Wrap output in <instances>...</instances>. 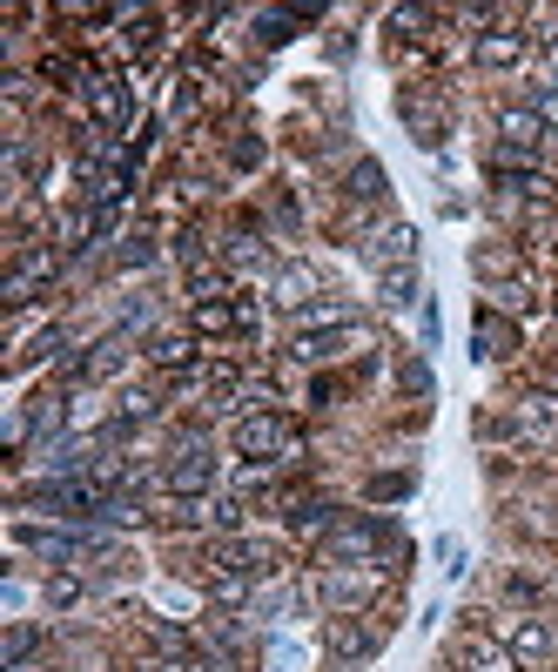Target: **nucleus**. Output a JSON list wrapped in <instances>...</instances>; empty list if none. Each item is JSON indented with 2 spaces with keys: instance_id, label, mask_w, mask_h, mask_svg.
Returning a JSON list of instances; mask_svg holds the SVG:
<instances>
[{
  "instance_id": "1",
  "label": "nucleus",
  "mask_w": 558,
  "mask_h": 672,
  "mask_svg": "<svg viewBox=\"0 0 558 672\" xmlns=\"http://www.w3.org/2000/svg\"><path fill=\"white\" fill-rule=\"evenodd\" d=\"M377 585H384V572H377V565H324V578H316V591H324L330 619L364 612V599H377Z\"/></svg>"
},
{
  "instance_id": "2",
  "label": "nucleus",
  "mask_w": 558,
  "mask_h": 672,
  "mask_svg": "<svg viewBox=\"0 0 558 672\" xmlns=\"http://www.w3.org/2000/svg\"><path fill=\"white\" fill-rule=\"evenodd\" d=\"M235 451L243 457H296L303 451V438H296V424L283 417V411H256V417H243L235 424Z\"/></svg>"
},
{
  "instance_id": "3",
  "label": "nucleus",
  "mask_w": 558,
  "mask_h": 672,
  "mask_svg": "<svg viewBox=\"0 0 558 672\" xmlns=\"http://www.w3.org/2000/svg\"><path fill=\"white\" fill-rule=\"evenodd\" d=\"M209 565H216V572H235V578H269V572H276V545L235 532V538H216Z\"/></svg>"
},
{
  "instance_id": "4",
  "label": "nucleus",
  "mask_w": 558,
  "mask_h": 672,
  "mask_svg": "<svg viewBox=\"0 0 558 672\" xmlns=\"http://www.w3.org/2000/svg\"><path fill=\"white\" fill-rule=\"evenodd\" d=\"M162 485H169L175 498H209V485H216V451H209V444H182V451L169 457V471H162Z\"/></svg>"
},
{
  "instance_id": "5",
  "label": "nucleus",
  "mask_w": 558,
  "mask_h": 672,
  "mask_svg": "<svg viewBox=\"0 0 558 672\" xmlns=\"http://www.w3.org/2000/svg\"><path fill=\"white\" fill-rule=\"evenodd\" d=\"M377 646H384V625L364 619V612H343V619L324 625V652H330V659H371Z\"/></svg>"
},
{
  "instance_id": "6",
  "label": "nucleus",
  "mask_w": 558,
  "mask_h": 672,
  "mask_svg": "<svg viewBox=\"0 0 558 672\" xmlns=\"http://www.w3.org/2000/svg\"><path fill=\"white\" fill-rule=\"evenodd\" d=\"M384 538H390V532H384L377 518H350V525H337V532L324 538V559H330V565H371Z\"/></svg>"
},
{
  "instance_id": "7",
  "label": "nucleus",
  "mask_w": 558,
  "mask_h": 672,
  "mask_svg": "<svg viewBox=\"0 0 558 672\" xmlns=\"http://www.w3.org/2000/svg\"><path fill=\"white\" fill-rule=\"evenodd\" d=\"M343 343H364V330H356V323H337V330H296V337H290V357H296V364H330V357H343Z\"/></svg>"
},
{
  "instance_id": "8",
  "label": "nucleus",
  "mask_w": 558,
  "mask_h": 672,
  "mask_svg": "<svg viewBox=\"0 0 558 672\" xmlns=\"http://www.w3.org/2000/svg\"><path fill=\"white\" fill-rule=\"evenodd\" d=\"M316 290H324V276H316L310 262H283V269H276V283H269V296H276V309H310V296Z\"/></svg>"
},
{
  "instance_id": "9",
  "label": "nucleus",
  "mask_w": 558,
  "mask_h": 672,
  "mask_svg": "<svg viewBox=\"0 0 558 672\" xmlns=\"http://www.w3.org/2000/svg\"><path fill=\"white\" fill-rule=\"evenodd\" d=\"M498 135H505V155H538L551 129L538 122L532 108H498Z\"/></svg>"
},
{
  "instance_id": "10",
  "label": "nucleus",
  "mask_w": 558,
  "mask_h": 672,
  "mask_svg": "<svg viewBox=\"0 0 558 672\" xmlns=\"http://www.w3.org/2000/svg\"><path fill=\"white\" fill-rule=\"evenodd\" d=\"M377 269H411L417 262V229L411 222H390L384 235H371V249H364Z\"/></svg>"
},
{
  "instance_id": "11",
  "label": "nucleus",
  "mask_w": 558,
  "mask_h": 672,
  "mask_svg": "<svg viewBox=\"0 0 558 672\" xmlns=\"http://www.w3.org/2000/svg\"><path fill=\"white\" fill-rule=\"evenodd\" d=\"M458 672H518V652L485 639V632H471V639H458Z\"/></svg>"
},
{
  "instance_id": "12",
  "label": "nucleus",
  "mask_w": 558,
  "mask_h": 672,
  "mask_svg": "<svg viewBox=\"0 0 558 672\" xmlns=\"http://www.w3.org/2000/svg\"><path fill=\"white\" fill-rule=\"evenodd\" d=\"M54 269H61V262H54V249H34V256H21V262H14V276H8V303L21 309V303H27L34 290H41Z\"/></svg>"
},
{
  "instance_id": "13",
  "label": "nucleus",
  "mask_w": 558,
  "mask_h": 672,
  "mask_svg": "<svg viewBox=\"0 0 558 672\" xmlns=\"http://www.w3.org/2000/svg\"><path fill=\"white\" fill-rule=\"evenodd\" d=\"M148 364L155 370H189L195 364V337L189 330H155L148 337Z\"/></svg>"
},
{
  "instance_id": "14",
  "label": "nucleus",
  "mask_w": 558,
  "mask_h": 672,
  "mask_svg": "<svg viewBox=\"0 0 558 672\" xmlns=\"http://www.w3.org/2000/svg\"><path fill=\"white\" fill-rule=\"evenodd\" d=\"M477 61H485V68H518V61H525V34H518V27L477 34Z\"/></svg>"
},
{
  "instance_id": "15",
  "label": "nucleus",
  "mask_w": 558,
  "mask_h": 672,
  "mask_svg": "<svg viewBox=\"0 0 558 672\" xmlns=\"http://www.w3.org/2000/svg\"><path fill=\"white\" fill-rule=\"evenodd\" d=\"M88 101H95V114H101L108 129H129V88L114 82V74H95V82H88Z\"/></svg>"
},
{
  "instance_id": "16",
  "label": "nucleus",
  "mask_w": 558,
  "mask_h": 672,
  "mask_svg": "<svg viewBox=\"0 0 558 672\" xmlns=\"http://www.w3.org/2000/svg\"><path fill=\"white\" fill-rule=\"evenodd\" d=\"M27 551H41V559H82L88 551V538H74V532H41V525H21L14 532Z\"/></svg>"
},
{
  "instance_id": "17",
  "label": "nucleus",
  "mask_w": 558,
  "mask_h": 672,
  "mask_svg": "<svg viewBox=\"0 0 558 672\" xmlns=\"http://www.w3.org/2000/svg\"><path fill=\"white\" fill-rule=\"evenodd\" d=\"M471 343H477V364H485V357H511V350H518V330H511V323H498L492 309H477Z\"/></svg>"
},
{
  "instance_id": "18",
  "label": "nucleus",
  "mask_w": 558,
  "mask_h": 672,
  "mask_svg": "<svg viewBox=\"0 0 558 672\" xmlns=\"http://www.w3.org/2000/svg\"><path fill=\"white\" fill-rule=\"evenodd\" d=\"M122 364H129V350H122V337H101V343L88 350V357L74 364V377H82V383H101V377H114V370H122Z\"/></svg>"
},
{
  "instance_id": "19",
  "label": "nucleus",
  "mask_w": 558,
  "mask_h": 672,
  "mask_svg": "<svg viewBox=\"0 0 558 672\" xmlns=\"http://www.w3.org/2000/svg\"><path fill=\"white\" fill-rule=\"evenodd\" d=\"M195 330L203 337H222V330H243V316H235V303H195Z\"/></svg>"
},
{
  "instance_id": "20",
  "label": "nucleus",
  "mask_w": 558,
  "mask_h": 672,
  "mask_svg": "<svg viewBox=\"0 0 558 672\" xmlns=\"http://www.w3.org/2000/svg\"><path fill=\"white\" fill-rule=\"evenodd\" d=\"M511 652L545 659V652H551V625H538V619H518V625H511Z\"/></svg>"
},
{
  "instance_id": "21",
  "label": "nucleus",
  "mask_w": 558,
  "mask_h": 672,
  "mask_svg": "<svg viewBox=\"0 0 558 672\" xmlns=\"http://www.w3.org/2000/svg\"><path fill=\"white\" fill-rule=\"evenodd\" d=\"M68 417V398H34V417L21 424V438H48V430H61Z\"/></svg>"
},
{
  "instance_id": "22",
  "label": "nucleus",
  "mask_w": 558,
  "mask_h": 672,
  "mask_svg": "<svg viewBox=\"0 0 558 672\" xmlns=\"http://www.w3.org/2000/svg\"><path fill=\"white\" fill-rule=\"evenodd\" d=\"M377 296H384L390 309H404V303L417 296V269H384V283H377Z\"/></svg>"
},
{
  "instance_id": "23",
  "label": "nucleus",
  "mask_w": 558,
  "mask_h": 672,
  "mask_svg": "<svg viewBox=\"0 0 558 672\" xmlns=\"http://www.w3.org/2000/svg\"><path fill=\"white\" fill-rule=\"evenodd\" d=\"M34 646H41V632H34V625H8V646H0V665L14 672V665L34 652Z\"/></svg>"
},
{
  "instance_id": "24",
  "label": "nucleus",
  "mask_w": 558,
  "mask_h": 672,
  "mask_svg": "<svg viewBox=\"0 0 558 672\" xmlns=\"http://www.w3.org/2000/svg\"><path fill=\"white\" fill-rule=\"evenodd\" d=\"M296 21H303V14H263V21H256V41H263V48L290 41V34H296Z\"/></svg>"
},
{
  "instance_id": "25",
  "label": "nucleus",
  "mask_w": 558,
  "mask_h": 672,
  "mask_svg": "<svg viewBox=\"0 0 558 672\" xmlns=\"http://www.w3.org/2000/svg\"><path fill=\"white\" fill-rule=\"evenodd\" d=\"M350 195H356V203L384 195V169H377V162H356V169H350Z\"/></svg>"
},
{
  "instance_id": "26",
  "label": "nucleus",
  "mask_w": 558,
  "mask_h": 672,
  "mask_svg": "<svg viewBox=\"0 0 558 672\" xmlns=\"http://www.w3.org/2000/svg\"><path fill=\"white\" fill-rule=\"evenodd\" d=\"M330 518H337V511H330V504H316V498L290 511V525H296V532H330Z\"/></svg>"
},
{
  "instance_id": "27",
  "label": "nucleus",
  "mask_w": 558,
  "mask_h": 672,
  "mask_svg": "<svg viewBox=\"0 0 558 672\" xmlns=\"http://www.w3.org/2000/svg\"><path fill=\"white\" fill-rule=\"evenodd\" d=\"M48 606H54V612H68V606H82V578H68V572H54V578H48Z\"/></svg>"
},
{
  "instance_id": "28",
  "label": "nucleus",
  "mask_w": 558,
  "mask_h": 672,
  "mask_svg": "<svg viewBox=\"0 0 558 672\" xmlns=\"http://www.w3.org/2000/svg\"><path fill=\"white\" fill-rule=\"evenodd\" d=\"M148 639L162 646V652H175V659H189V632H182V625H162V619H155V625H148Z\"/></svg>"
},
{
  "instance_id": "29",
  "label": "nucleus",
  "mask_w": 558,
  "mask_h": 672,
  "mask_svg": "<svg viewBox=\"0 0 558 672\" xmlns=\"http://www.w3.org/2000/svg\"><path fill=\"white\" fill-rule=\"evenodd\" d=\"M209 591H216V599H229V606H243V599H250V578H235V572H209Z\"/></svg>"
},
{
  "instance_id": "30",
  "label": "nucleus",
  "mask_w": 558,
  "mask_h": 672,
  "mask_svg": "<svg viewBox=\"0 0 558 672\" xmlns=\"http://www.w3.org/2000/svg\"><path fill=\"white\" fill-rule=\"evenodd\" d=\"M229 262H235V269H256V262H263V243H256V235H235V243H229Z\"/></svg>"
},
{
  "instance_id": "31",
  "label": "nucleus",
  "mask_w": 558,
  "mask_h": 672,
  "mask_svg": "<svg viewBox=\"0 0 558 672\" xmlns=\"http://www.w3.org/2000/svg\"><path fill=\"white\" fill-rule=\"evenodd\" d=\"M390 21H397V34H424V21H430V14H424V8H397Z\"/></svg>"
},
{
  "instance_id": "32",
  "label": "nucleus",
  "mask_w": 558,
  "mask_h": 672,
  "mask_svg": "<svg viewBox=\"0 0 558 672\" xmlns=\"http://www.w3.org/2000/svg\"><path fill=\"white\" fill-rule=\"evenodd\" d=\"M498 303H505V309H532V290H525V283H505Z\"/></svg>"
},
{
  "instance_id": "33",
  "label": "nucleus",
  "mask_w": 558,
  "mask_h": 672,
  "mask_svg": "<svg viewBox=\"0 0 558 672\" xmlns=\"http://www.w3.org/2000/svg\"><path fill=\"white\" fill-rule=\"evenodd\" d=\"M148 256H155V249H148V235H135V243L122 249V262H129V269H135V262H148Z\"/></svg>"
},
{
  "instance_id": "34",
  "label": "nucleus",
  "mask_w": 558,
  "mask_h": 672,
  "mask_svg": "<svg viewBox=\"0 0 558 672\" xmlns=\"http://www.w3.org/2000/svg\"><path fill=\"white\" fill-rule=\"evenodd\" d=\"M538 41H545V48H558V21H545V27H538Z\"/></svg>"
},
{
  "instance_id": "35",
  "label": "nucleus",
  "mask_w": 558,
  "mask_h": 672,
  "mask_svg": "<svg viewBox=\"0 0 558 672\" xmlns=\"http://www.w3.org/2000/svg\"><path fill=\"white\" fill-rule=\"evenodd\" d=\"M203 672H235V665H222V659H216V665H203Z\"/></svg>"
},
{
  "instance_id": "36",
  "label": "nucleus",
  "mask_w": 558,
  "mask_h": 672,
  "mask_svg": "<svg viewBox=\"0 0 558 672\" xmlns=\"http://www.w3.org/2000/svg\"><path fill=\"white\" fill-rule=\"evenodd\" d=\"M155 672H189V665H155Z\"/></svg>"
}]
</instances>
